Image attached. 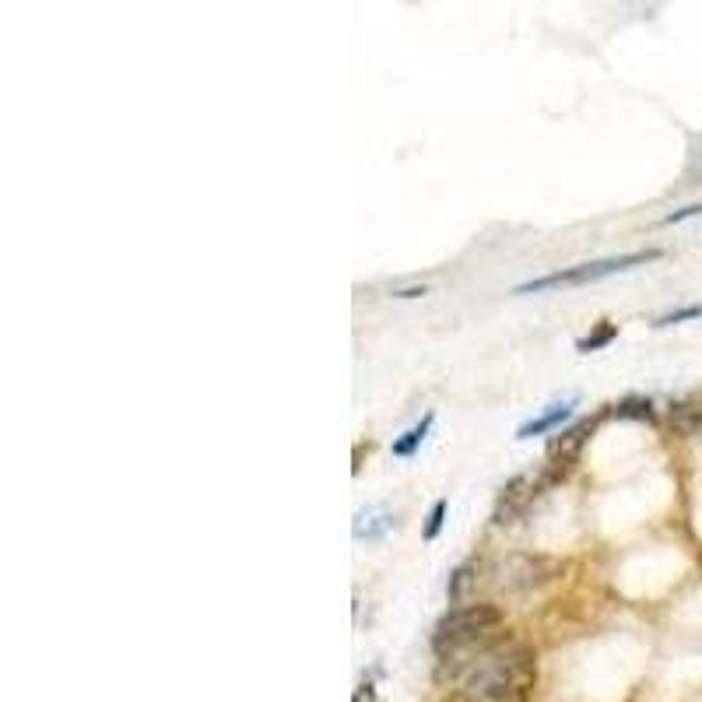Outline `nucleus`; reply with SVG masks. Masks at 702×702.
<instances>
[{
  "mask_svg": "<svg viewBox=\"0 0 702 702\" xmlns=\"http://www.w3.org/2000/svg\"><path fill=\"white\" fill-rule=\"evenodd\" d=\"M432 422H436V415H425L418 425H411L408 432H404L401 439H394V457H415L418 453V446L425 443V436H429V429H432Z\"/></svg>",
  "mask_w": 702,
  "mask_h": 702,
  "instance_id": "9",
  "label": "nucleus"
},
{
  "mask_svg": "<svg viewBox=\"0 0 702 702\" xmlns=\"http://www.w3.org/2000/svg\"><path fill=\"white\" fill-rule=\"evenodd\" d=\"M534 653L506 636H485L439 657L436 678L471 702H523L534 685Z\"/></svg>",
  "mask_w": 702,
  "mask_h": 702,
  "instance_id": "1",
  "label": "nucleus"
},
{
  "mask_svg": "<svg viewBox=\"0 0 702 702\" xmlns=\"http://www.w3.org/2000/svg\"><path fill=\"white\" fill-rule=\"evenodd\" d=\"M695 215H702V204H692V208H681V211H674V215H667V218H664V225L685 222V218H695Z\"/></svg>",
  "mask_w": 702,
  "mask_h": 702,
  "instance_id": "15",
  "label": "nucleus"
},
{
  "mask_svg": "<svg viewBox=\"0 0 702 702\" xmlns=\"http://www.w3.org/2000/svg\"><path fill=\"white\" fill-rule=\"evenodd\" d=\"M660 250H636V253H618V257H601V260H587V264H576V267H562L555 274H545V278H531L516 285V295H541V292H552V288H576V285H590V281H601L608 274H618V271H632L639 264H650L657 260Z\"/></svg>",
  "mask_w": 702,
  "mask_h": 702,
  "instance_id": "3",
  "label": "nucleus"
},
{
  "mask_svg": "<svg viewBox=\"0 0 702 702\" xmlns=\"http://www.w3.org/2000/svg\"><path fill=\"white\" fill-rule=\"evenodd\" d=\"M351 702H376V692H373V685H362L359 692H355V699Z\"/></svg>",
  "mask_w": 702,
  "mask_h": 702,
  "instance_id": "16",
  "label": "nucleus"
},
{
  "mask_svg": "<svg viewBox=\"0 0 702 702\" xmlns=\"http://www.w3.org/2000/svg\"><path fill=\"white\" fill-rule=\"evenodd\" d=\"M495 587L506 594H523V590L545 587L548 580L559 576V562L545 559V555H509L495 566Z\"/></svg>",
  "mask_w": 702,
  "mask_h": 702,
  "instance_id": "4",
  "label": "nucleus"
},
{
  "mask_svg": "<svg viewBox=\"0 0 702 702\" xmlns=\"http://www.w3.org/2000/svg\"><path fill=\"white\" fill-rule=\"evenodd\" d=\"M671 422H674V429H678L681 436H692V432L702 425V408H695V404H674Z\"/></svg>",
  "mask_w": 702,
  "mask_h": 702,
  "instance_id": "11",
  "label": "nucleus"
},
{
  "mask_svg": "<svg viewBox=\"0 0 702 702\" xmlns=\"http://www.w3.org/2000/svg\"><path fill=\"white\" fill-rule=\"evenodd\" d=\"M618 418H636V422H653V404L643 401V397H625L615 408Z\"/></svg>",
  "mask_w": 702,
  "mask_h": 702,
  "instance_id": "13",
  "label": "nucleus"
},
{
  "mask_svg": "<svg viewBox=\"0 0 702 702\" xmlns=\"http://www.w3.org/2000/svg\"><path fill=\"white\" fill-rule=\"evenodd\" d=\"M443 523H446V499H436V502H432V509H429V516H425L422 538L425 541H436L439 531H443Z\"/></svg>",
  "mask_w": 702,
  "mask_h": 702,
  "instance_id": "14",
  "label": "nucleus"
},
{
  "mask_svg": "<svg viewBox=\"0 0 702 702\" xmlns=\"http://www.w3.org/2000/svg\"><path fill=\"white\" fill-rule=\"evenodd\" d=\"M615 334H618L615 323L604 320L601 327L594 330V334H587V337H580V341H576V351H583V355H590V351H597V348H604V344L615 341Z\"/></svg>",
  "mask_w": 702,
  "mask_h": 702,
  "instance_id": "12",
  "label": "nucleus"
},
{
  "mask_svg": "<svg viewBox=\"0 0 702 702\" xmlns=\"http://www.w3.org/2000/svg\"><path fill=\"white\" fill-rule=\"evenodd\" d=\"M559 478L555 471H548V474H516L513 481H509L506 488H502V495H499V506H495V523L499 527H506V523H513V520H520L523 513H527V506H531L534 499H538L541 492H545L552 481Z\"/></svg>",
  "mask_w": 702,
  "mask_h": 702,
  "instance_id": "5",
  "label": "nucleus"
},
{
  "mask_svg": "<svg viewBox=\"0 0 702 702\" xmlns=\"http://www.w3.org/2000/svg\"><path fill=\"white\" fill-rule=\"evenodd\" d=\"M474 587V562H464V566H457L450 573V583H446V597H450V604H457L467 597V590Z\"/></svg>",
  "mask_w": 702,
  "mask_h": 702,
  "instance_id": "10",
  "label": "nucleus"
},
{
  "mask_svg": "<svg viewBox=\"0 0 702 702\" xmlns=\"http://www.w3.org/2000/svg\"><path fill=\"white\" fill-rule=\"evenodd\" d=\"M394 527H397V516L383 506H373V509H362V513L355 516L351 534H355V541H383Z\"/></svg>",
  "mask_w": 702,
  "mask_h": 702,
  "instance_id": "6",
  "label": "nucleus"
},
{
  "mask_svg": "<svg viewBox=\"0 0 702 702\" xmlns=\"http://www.w3.org/2000/svg\"><path fill=\"white\" fill-rule=\"evenodd\" d=\"M594 429V422L590 418H583V422H576V425H569L566 432H559V436L552 439V457H555V471H566V460H573L576 457V450L583 446V439H587V432Z\"/></svg>",
  "mask_w": 702,
  "mask_h": 702,
  "instance_id": "7",
  "label": "nucleus"
},
{
  "mask_svg": "<svg viewBox=\"0 0 702 702\" xmlns=\"http://www.w3.org/2000/svg\"><path fill=\"white\" fill-rule=\"evenodd\" d=\"M576 401H562V404H552V408H545L538 418H531V422H523L520 429H516V439H534V436H545V432L559 429L562 422H566L569 415H573Z\"/></svg>",
  "mask_w": 702,
  "mask_h": 702,
  "instance_id": "8",
  "label": "nucleus"
},
{
  "mask_svg": "<svg viewBox=\"0 0 702 702\" xmlns=\"http://www.w3.org/2000/svg\"><path fill=\"white\" fill-rule=\"evenodd\" d=\"M499 625L502 611L495 604H460V608H450L439 618L436 632H432V650H436V657H446L460 646H471L478 639L492 636Z\"/></svg>",
  "mask_w": 702,
  "mask_h": 702,
  "instance_id": "2",
  "label": "nucleus"
}]
</instances>
